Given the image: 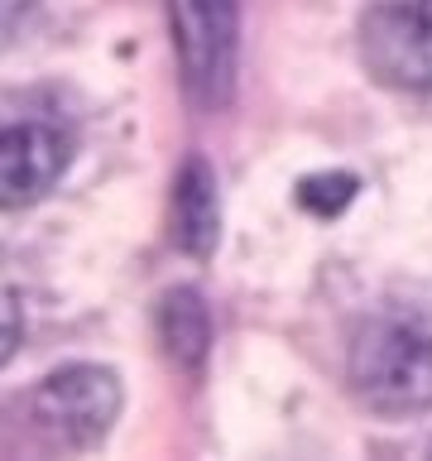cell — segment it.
I'll return each instance as SVG.
<instances>
[{
  "label": "cell",
  "instance_id": "6da1fadb",
  "mask_svg": "<svg viewBox=\"0 0 432 461\" xmlns=\"http://www.w3.org/2000/svg\"><path fill=\"white\" fill-rule=\"evenodd\" d=\"M356 394L384 418H413L432 409V317L384 312L351 346Z\"/></svg>",
  "mask_w": 432,
  "mask_h": 461
},
{
  "label": "cell",
  "instance_id": "7a4b0ae2",
  "mask_svg": "<svg viewBox=\"0 0 432 461\" xmlns=\"http://www.w3.org/2000/svg\"><path fill=\"white\" fill-rule=\"evenodd\" d=\"M24 418L34 438H43L58 452H86L121 418V380L101 366L58 370L24 399Z\"/></svg>",
  "mask_w": 432,
  "mask_h": 461
},
{
  "label": "cell",
  "instance_id": "3957f363",
  "mask_svg": "<svg viewBox=\"0 0 432 461\" xmlns=\"http://www.w3.org/2000/svg\"><path fill=\"white\" fill-rule=\"evenodd\" d=\"M360 58L384 86L432 92V0H380L360 24Z\"/></svg>",
  "mask_w": 432,
  "mask_h": 461
},
{
  "label": "cell",
  "instance_id": "277c9868",
  "mask_svg": "<svg viewBox=\"0 0 432 461\" xmlns=\"http://www.w3.org/2000/svg\"><path fill=\"white\" fill-rule=\"evenodd\" d=\"M183 72L197 101L221 106L236 77V43H240V0H173Z\"/></svg>",
  "mask_w": 432,
  "mask_h": 461
},
{
  "label": "cell",
  "instance_id": "5b68a950",
  "mask_svg": "<svg viewBox=\"0 0 432 461\" xmlns=\"http://www.w3.org/2000/svg\"><path fill=\"white\" fill-rule=\"evenodd\" d=\"M63 168H68V140L53 125L14 121L5 130V154H0V183H5L0 193H5V207L39 202L63 178Z\"/></svg>",
  "mask_w": 432,
  "mask_h": 461
},
{
  "label": "cell",
  "instance_id": "8992f818",
  "mask_svg": "<svg viewBox=\"0 0 432 461\" xmlns=\"http://www.w3.org/2000/svg\"><path fill=\"white\" fill-rule=\"evenodd\" d=\"M216 183H212V168L202 158H187L183 178H178V197H173V236L187 255H212L216 250Z\"/></svg>",
  "mask_w": 432,
  "mask_h": 461
},
{
  "label": "cell",
  "instance_id": "52a82bcc",
  "mask_svg": "<svg viewBox=\"0 0 432 461\" xmlns=\"http://www.w3.org/2000/svg\"><path fill=\"white\" fill-rule=\"evenodd\" d=\"M158 337H164L168 356L178 360L183 370H197L202 366L212 322H207V308H202L197 288H173V294L158 303Z\"/></svg>",
  "mask_w": 432,
  "mask_h": 461
},
{
  "label": "cell",
  "instance_id": "ba28073f",
  "mask_svg": "<svg viewBox=\"0 0 432 461\" xmlns=\"http://www.w3.org/2000/svg\"><path fill=\"white\" fill-rule=\"evenodd\" d=\"M298 202L317 216H337L341 207L356 202V178L351 173H317V178L298 183Z\"/></svg>",
  "mask_w": 432,
  "mask_h": 461
}]
</instances>
